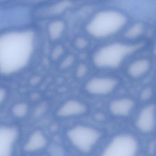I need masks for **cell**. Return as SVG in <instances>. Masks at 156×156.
Instances as JSON below:
<instances>
[{
  "label": "cell",
  "mask_w": 156,
  "mask_h": 156,
  "mask_svg": "<svg viewBox=\"0 0 156 156\" xmlns=\"http://www.w3.org/2000/svg\"><path fill=\"white\" fill-rule=\"evenodd\" d=\"M118 85V81L111 77H98L89 80L85 89L93 95L102 96L112 92Z\"/></svg>",
  "instance_id": "9"
},
{
  "label": "cell",
  "mask_w": 156,
  "mask_h": 156,
  "mask_svg": "<svg viewBox=\"0 0 156 156\" xmlns=\"http://www.w3.org/2000/svg\"><path fill=\"white\" fill-rule=\"evenodd\" d=\"M153 54H154V55L156 57V42L154 46L153 47Z\"/></svg>",
  "instance_id": "23"
},
{
  "label": "cell",
  "mask_w": 156,
  "mask_h": 156,
  "mask_svg": "<svg viewBox=\"0 0 156 156\" xmlns=\"http://www.w3.org/2000/svg\"><path fill=\"white\" fill-rule=\"evenodd\" d=\"M152 61L147 57H139L128 64L126 69L127 75L134 80H142L146 77L152 70Z\"/></svg>",
  "instance_id": "10"
},
{
  "label": "cell",
  "mask_w": 156,
  "mask_h": 156,
  "mask_svg": "<svg viewBox=\"0 0 156 156\" xmlns=\"http://www.w3.org/2000/svg\"><path fill=\"white\" fill-rule=\"evenodd\" d=\"M12 112L15 118L19 119L24 118L28 113V105L23 102L16 104L12 107Z\"/></svg>",
  "instance_id": "15"
},
{
  "label": "cell",
  "mask_w": 156,
  "mask_h": 156,
  "mask_svg": "<svg viewBox=\"0 0 156 156\" xmlns=\"http://www.w3.org/2000/svg\"><path fill=\"white\" fill-rule=\"evenodd\" d=\"M87 42L85 39L80 38L76 41V45L80 48H83L87 46Z\"/></svg>",
  "instance_id": "19"
},
{
  "label": "cell",
  "mask_w": 156,
  "mask_h": 156,
  "mask_svg": "<svg viewBox=\"0 0 156 156\" xmlns=\"http://www.w3.org/2000/svg\"><path fill=\"white\" fill-rule=\"evenodd\" d=\"M65 28L63 21L57 20L52 22L48 28V34L52 40H57L62 35Z\"/></svg>",
  "instance_id": "13"
},
{
  "label": "cell",
  "mask_w": 156,
  "mask_h": 156,
  "mask_svg": "<svg viewBox=\"0 0 156 156\" xmlns=\"http://www.w3.org/2000/svg\"><path fill=\"white\" fill-rule=\"evenodd\" d=\"M22 156H51V155L50 152H49V150H48V151H46V152L39 153V154Z\"/></svg>",
  "instance_id": "22"
},
{
  "label": "cell",
  "mask_w": 156,
  "mask_h": 156,
  "mask_svg": "<svg viewBox=\"0 0 156 156\" xmlns=\"http://www.w3.org/2000/svg\"><path fill=\"white\" fill-rule=\"evenodd\" d=\"M126 22V17L120 12L113 10L101 11L91 20L86 30L93 37L105 38L118 33Z\"/></svg>",
  "instance_id": "4"
},
{
  "label": "cell",
  "mask_w": 156,
  "mask_h": 156,
  "mask_svg": "<svg viewBox=\"0 0 156 156\" xmlns=\"http://www.w3.org/2000/svg\"><path fill=\"white\" fill-rule=\"evenodd\" d=\"M139 145L134 135L120 132L107 136L94 156H137Z\"/></svg>",
  "instance_id": "5"
},
{
  "label": "cell",
  "mask_w": 156,
  "mask_h": 156,
  "mask_svg": "<svg viewBox=\"0 0 156 156\" xmlns=\"http://www.w3.org/2000/svg\"><path fill=\"white\" fill-rule=\"evenodd\" d=\"M154 78H155V80L156 81V70L155 72V73H154Z\"/></svg>",
  "instance_id": "24"
},
{
  "label": "cell",
  "mask_w": 156,
  "mask_h": 156,
  "mask_svg": "<svg viewBox=\"0 0 156 156\" xmlns=\"http://www.w3.org/2000/svg\"><path fill=\"white\" fill-rule=\"evenodd\" d=\"M135 126L144 134H149L156 128V104L149 102L139 109L135 118Z\"/></svg>",
  "instance_id": "8"
},
{
  "label": "cell",
  "mask_w": 156,
  "mask_h": 156,
  "mask_svg": "<svg viewBox=\"0 0 156 156\" xmlns=\"http://www.w3.org/2000/svg\"><path fill=\"white\" fill-rule=\"evenodd\" d=\"M71 3L69 0H64L53 5L48 9L51 14L58 15L64 12L71 6Z\"/></svg>",
  "instance_id": "16"
},
{
  "label": "cell",
  "mask_w": 156,
  "mask_h": 156,
  "mask_svg": "<svg viewBox=\"0 0 156 156\" xmlns=\"http://www.w3.org/2000/svg\"><path fill=\"white\" fill-rule=\"evenodd\" d=\"M107 136L98 127L78 124L66 129L62 136L65 148L73 156H94Z\"/></svg>",
  "instance_id": "2"
},
{
  "label": "cell",
  "mask_w": 156,
  "mask_h": 156,
  "mask_svg": "<svg viewBox=\"0 0 156 156\" xmlns=\"http://www.w3.org/2000/svg\"><path fill=\"white\" fill-rule=\"evenodd\" d=\"M153 94V90H152V88H150V87L146 88L145 89L143 90V92L141 93V99L144 101L150 99Z\"/></svg>",
  "instance_id": "17"
},
{
  "label": "cell",
  "mask_w": 156,
  "mask_h": 156,
  "mask_svg": "<svg viewBox=\"0 0 156 156\" xmlns=\"http://www.w3.org/2000/svg\"><path fill=\"white\" fill-rule=\"evenodd\" d=\"M22 137L16 126L0 123V156H18Z\"/></svg>",
  "instance_id": "6"
},
{
  "label": "cell",
  "mask_w": 156,
  "mask_h": 156,
  "mask_svg": "<svg viewBox=\"0 0 156 156\" xmlns=\"http://www.w3.org/2000/svg\"><path fill=\"white\" fill-rule=\"evenodd\" d=\"M144 31V26L142 24H135L128 29L125 33V36L129 40H134L141 36Z\"/></svg>",
  "instance_id": "14"
},
{
  "label": "cell",
  "mask_w": 156,
  "mask_h": 156,
  "mask_svg": "<svg viewBox=\"0 0 156 156\" xmlns=\"http://www.w3.org/2000/svg\"><path fill=\"white\" fill-rule=\"evenodd\" d=\"M86 68L83 66H81L80 67L79 69L78 70V74L79 76H84V74L86 73Z\"/></svg>",
  "instance_id": "21"
},
{
  "label": "cell",
  "mask_w": 156,
  "mask_h": 156,
  "mask_svg": "<svg viewBox=\"0 0 156 156\" xmlns=\"http://www.w3.org/2000/svg\"><path fill=\"white\" fill-rule=\"evenodd\" d=\"M62 52H63V49L62 48L60 47L57 48L53 53V56L55 58H58L59 56L61 55V54H62Z\"/></svg>",
  "instance_id": "20"
},
{
  "label": "cell",
  "mask_w": 156,
  "mask_h": 156,
  "mask_svg": "<svg viewBox=\"0 0 156 156\" xmlns=\"http://www.w3.org/2000/svg\"><path fill=\"white\" fill-rule=\"evenodd\" d=\"M50 136L41 129H35L23 136L20 152L22 156L29 155L46 152L51 147Z\"/></svg>",
  "instance_id": "7"
},
{
  "label": "cell",
  "mask_w": 156,
  "mask_h": 156,
  "mask_svg": "<svg viewBox=\"0 0 156 156\" xmlns=\"http://www.w3.org/2000/svg\"><path fill=\"white\" fill-rule=\"evenodd\" d=\"M136 103L131 97L117 98L112 101L109 105L111 114L116 117L124 118L130 115L134 111Z\"/></svg>",
  "instance_id": "11"
},
{
  "label": "cell",
  "mask_w": 156,
  "mask_h": 156,
  "mask_svg": "<svg viewBox=\"0 0 156 156\" xmlns=\"http://www.w3.org/2000/svg\"><path fill=\"white\" fill-rule=\"evenodd\" d=\"M144 46L142 43H112L97 50L94 56V63L100 68H117L128 58L138 53Z\"/></svg>",
  "instance_id": "3"
},
{
  "label": "cell",
  "mask_w": 156,
  "mask_h": 156,
  "mask_svg": "<svg viewBox=\"0 0 156 156\" xmlns=\"http://www.w3.org/2000/svg\"><path fill=\"white\" fill-rule=\"evenodd\" d=\"M87 111L84 104L78 100H69L63 104L58 110L57 114L59 118H72L81 116Z\"/></svg>",
  "instance_id": "12"
},
{
  "label": "cell",
  "mask_w": 156,
  "mask_h": 156,
  "mask_svg": "<svg viewBox=\"0 0 156 156\" xmlns=\"http://www.w3.org/2000/svg\"><path fill=\"white\" fill-rule=\"evenodd\" d=\"M7 97L6 90L2 87H0V106L4 102Z\"/></svg>",
  "instance_id": "18"
},
{
  "label": "cell",
  "mask_w": 156,
  "mask_h": 156,
  "mask_svg": "<svg viewBox=\"0 0 156 156\" xmlns=\"http://www.w3.org/2000/svg\"><path fill=\"white\" fill-rule=\"evenodd\" d=\"M35 48L32 31H12L0 34V75L20 73L30 63Z\"/></svg>",
  "instance_id": "1"
}]
</instances>
